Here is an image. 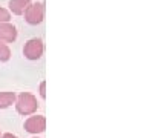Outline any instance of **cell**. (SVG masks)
Returning <instances> with one entry per match:
<instances>
[{
    "mask_svg": "<svg viewBox=\"0 0 147 138\" xmlns=\"http://www.w3.org/2000/svg\"><path fill=\"white\" fill-rule=\"evenodd\" d=\"M16 109L23 117H29V115H34L37 112L38 101H37L35 95H32L31 92H22L16 98Z\"/></svg>",
    "mask_w": 147,
    "mask_h": 138,
    "instance_id": "obj_1",
    "label": "cell"
},
{
    "mask_svg": "<svg viewBox=\"0 0 147 138\" xmlns=\"http://www.w3.org/2000/svg\"><path fill=\"white\" fill-rule=\"evenodd\" d=\"M45 18V5L40 2L31 3L25 11V20L29 25H40Z\"/></svg>",
    "mask_w": 147,
    "mask_h": 138,
    "instance_id": "obj_2",
    "label": "cell"
},
{
    "mask_svg": "<svg viewBox=\"0 0 147 138\" xmlns=\"http://www.w3.org/2000/svg\"><path fill=\"white\" fill-rule=\"evenodd\" d=\"M43 51H45V45L40 39H29L25 43L23 55L28 60H38L43 55Z\"/></svg>",
    "mask_w": 147,
    "mask_h": 138,
    "instance_id": "obj_3",
    "label": "cell"
},
{
    "mask_svg": "<svg viewBox=\"0 0 147 138\" xmlns=\"http://www.w3.org/2000/svg\"><path fill=\"white\" fill-rule=\"evenodd\" d=\"M26 132L32 133V135H37V133H43L46 129V118L43 115H31L29 118L23 124Z\"/></svg>",
    "mask_w": 147,
    "mask_h": 138,
    "instance_id": "obj_4",
    "label": "cell"
},
{
    "mask_svg": "<svg viewBox=\"0 0 147 138\" xmlns=\"http://www.w3.org/2000/svg\"><path fill=\"white\" fill-rule=\"evenodd\" d=\"M17 39V28L11 23H0V41L12 43Z\"/></svg>",
    "mask_w": 147,
    "mask_h": 138,
    "instance_id": "obj_5",
    "label": "cell"
},
{
    "mask_svg": "<svg viewBox=\"0 0 147 138\" xmlns=\"http://www.w3.org/2000/svg\"><path fill=\"white\" fill-rule=\"evenodd\" d=\"M31 5V0H9V9L16 16H22L25 14L28 6Z\"/></svg>",
    "mask_w": 147,
    "mask_h": 138,
    "instance_id": "obj_6",
    "label": "cell"
},
{
    "mask_svg": "<svg viewBox=\"0 0 147 138\" xmlns=\"http://www.w3.org/2000/svg\"><path fill=\"white\" fill-rule=\"evenodd\" d=\"M17 95L11 91H3L0 92V109H8L9 106H12L16 103Z\"/></svg>",
    "mask_w": 147,
    "mask_h": 138,
    "instance_id": "obj_7",
    "label": "cell"
},
{
    "mask_svg": "<svg viewBox=\"0 0 147 138\" xmlns=\"http://www.w3.org/2000/svg\"><path fill=\"white\" fill-rule=\"evenodd\" d=\"M11 58V49H9V46L6 43H2L0 41V62H8V60Z\"/></svg>",
    "mask_w": 147,
    "mask_h": 138,
    "instance_id": "obj_8",
    "label": "cell"
},
{
    "mask_svg": "<svg viewBox=\"0 0 147 138\" xmlns=\"http://www.w3.org/2000/svg\"><path fill=\"white\" fill-rule=\"evenodd\" d=\"M9 20H11V12L0 6V23H9Z\"/></svg>",
    "mask_w": 147,
    "mask_h": 138,
    "instance_id": "obj_9",
    "label": "cell"
},
{
    "mask_svg": "<svg viewBox=\"0 0 147 138\" xmlns=\"http://www.w3.org/2000/svg\"><path fill=\"white\" fill-rule=\"evenodd\" d=\"M45 86H46V81H41V83H40V97H41V98H46Z\"/></svg>",
    "mask_w": 147,
    "mask_h": 138,
    "instance_id": "obj_10",
    "label": "cell"
},
{
    "mask_svg": "<svg viewBox=\"0 0 147 138\" xmlns=\"http://www.w3.org/2000/svg\"><path fill=\"white\" fill-rule=\"evenodd\" d=\"M0 138H18V137H16V135H14V133H11V132H6V133H3Z\"/></svg>",
    "mask_w": 147,
    "mask_h": 138,
    "instance_id": "obj_11",
    "label": "cell"
},
{
    "mask_svg": "<svg viewBox=\"0 0 147 138\" xmlns=\"http://www.w3.org/2000/svg\"><path fill=\"white\" fill-rule=\"evenodd\" d=\"M32 138H38V137H32Z\"/></svg>",
    "mask_w": 147,
    "mask_h": 138,
    "instance_id": "obj_12",
    "label": "cell"
},
{
    "mask_svg": "<svg viewBox=\"0 0 147 138\" xmlns=\"http://www.w3.org/2000/svg\"><path fill=\"white\" fill-rule=\"evenodd\" d=\"M0 137H2V133H0Z\"/></svg>",
    "mask_w": 147,
    "mask_h": 138,
    "instance_id": "obj_13",
    "label": "cell"
}]
</instances>
